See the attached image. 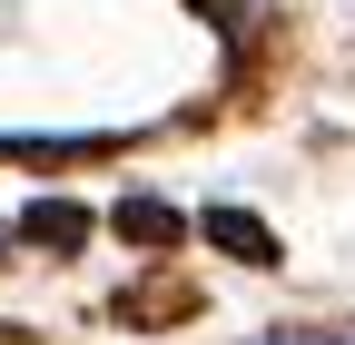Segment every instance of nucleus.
<instances>
[{"instance_id": "f257e3e1", "label": "nucleus", "mask_w": 355, "mask_h": 345, "mask_svg": "<svg viewBox=\"0 0 355 345\" xmlns=\"http://www.w3.org/2000/svg\"><path fill=\"white\" fill-rule=\"evenodd\" d=\"M198 237H207V247H227L237 267H277V237H266L247 207H198Z\"/></svg>"}, {"instance_id": "f03ea898", "label": "nucleus", "mask_w": 355, "mask_h": 345, "mask_svg": "<svg viewBox=\"0 0 355 345\" xmlns=\"http://www.w3.org/2000/svg\"><path fill=\"white\" fill-rule=\"evenodd\" d=\"M20 237H30V247H79L89 218H79L69 197H40V207H20Z\"/></svg>"}, {"instance_id": "7ed1b4c3", "label": "nucleus", "mask_w": 355, "mask_h": 345, "mask_svg": "<svg viewBox=\"0 0 355 345\" xmlns=\"http://www.w3.org/2000/svg\"><path fill=\"white\" fill-rule=\"evenodd\" d=\"M178 227H188V218H178L168 197H119V237H139V247H168Z\"/></svg>"}]
</instances>
